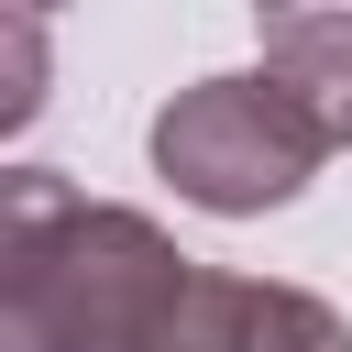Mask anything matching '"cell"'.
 Returning <instances> with one entry per match:
<instances>
[{"label":"cell","instance_id":"obj_2","mask_svg":"<svg viewBox=\"0 0 352 352\" xmlns=\"http://www.w3.org/2000/svg\"><path fill=\"white\" fill-rule=\"evenodd\" d=\"M154 176L187 198V209H209V220H264V209H286L319 165H330V143L308 132V110L253 66V77H187L165 110H154Z\"/></svg>","mask_w":352,"mask_h":352},{"label":"cell","instance_id":"obj_3","mask_svg":"<svg viewBox=\"0 0 352 352\" xmlns=\"http://www.w3.org/2000/svg\"><path fill=\"white\" fill-rule=\"evenodd\" d=\"M264 77L308 110V132L352 143V11H264Z\"/></svg>","mask_w":352,"mask_h":352},{"label":"cell","instance_id":"obj_1","mask_svg":"<svg viewBox=\"0 0 352 352\" xmlns=\"http://www.w3.org/2000/svg\"><path fill=\"white\" fill-rule=\"evenodd\" d=\"M253 275L176 253L55 165L0 176V352H242Z\"/></svg>","mask_w":352,"mask_h":352},{"label":"cell","instance_id":"obj_5","mask_svg":"<svg viewBox=\"0 0 352 352\" xmlns=\"http://www.w3.org/2000/svg\"><path fill=\"white\" fill-rule=\"evenodd\" d=\"M33 110H44V22L0 11V132H22Z\"/></svg>","mask_w":352,"mask_h":352},{"label":"cell","instance_id":"obj_4","mask_svg":"<svg viewBox=\"0 0 352 352\" xmlns=\"http://www.w3.org/2000/svg\"><path fill=\"white\" fill-rule=\"evenodd\" d=\"M242 352H352V330H341V308H330L319 286L253 275V341H242Z\"/></svg>","mask_w":352,"mask_h":352}]
</instances>
